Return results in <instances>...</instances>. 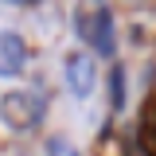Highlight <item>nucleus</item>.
Segmentation results:
<instances>
[{"label":"nucleus","mask_w":156,"mask_h":156,"mask_svg":"<svg viewBox=\"0 0 156 156\" xmlns=\"http://www.w3.org/2000/svg\"><path fill=\"white\" fill-rule=\"evenodd\" d=\"M43 113H47V101H43L39 90H8V94H0V121L8 129L27 133V129L39 125Z\"/></svg>","instance_id":"f257e3e1"},{"label":"nucleus","mask_w":156,"mask_h":156,"mask_svg":"<svg viewBox=\"0 0 156 156\" xmlns=\"http://www.w3.org/2000/svg\"><path fill=\"white\" fill-rule=\"evenodd\" d=\"M62 78H66V90H70L78 101H86V98L94 94V86H98V66H94V58L86 55V51L66 55V62H62Z\"/></svg>","instance_id":"f03ea898"},{"label":"nucleus","mask_w":156,"mask_h":156,"mask_svg":"<svg viewBox=\"0 0 156 156\" xmlns=\"http://www.w3.org/2000/svg\"><path fill=\"white\" fill-rule=\"evenodd\" d=\"M78 35H86L94 43L98 55H113V16L105 12V8H98L94 16H78Z\"/></svg>","instance_id":"7ed1b4c3"},{"label":"nucleus","mask_w":156,"mask_h":156,"mask_svg":"<svg viewBox=\"0 0 156 156\" xmlns=\"http://www.w3.org/2000/svg\"><path fill=\"white\" fill-rule=\"evenodd\" d=\"M27 66V43L16 31H0V78H16Z\"/></svg>","instance_id":"20e7f679"},{"label":"nucleus","mask_w":156,"mask_h":156,"mask_svg":"<svg viewBox=\"0 0 156 156\" xmlns=\"http://www.w3.org/2000/svg\"><path fill=\"white\" fill-rule=\"evenodd\" d=\"M113 109H125V66H113Z\"/></svg>","instance_id":"39448f33"},{"label":"nucleus","mask_w":156,"mask_h":156,"mask_svg":"<svg viewBox=\"0 0 156 156\" xmlns=\"http://www.w3.org/2000/svg\"><path fill=\"white\" fill-rule=\"evenodd\" d=\"M47 156H78V148L70 140H62V136H51L47 140Z\"/></svg>","instance_id":"423d86ee"},{"label":"nucleus","mask_w":156,"mask_h":156,"mask_svg":"<svg viewBox=\"0 0 156 156\" xmlns=\"http://www.w3.org/2000/svg\"><path fill=\"white\" fill-rule=\"evenodd\" d=\"M4 4H23V8H31V4H39V0H4Z\"/></svg>","instance_id":"0eeeda50"}]
</instances>
